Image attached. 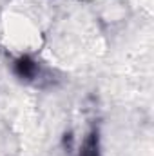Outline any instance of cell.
Segmentation results:
<instances>
[{"label": "cell", "mask_w": 154, "mask_h": 156, "mask_svg": "<svg viewBox=\"0 0 154 156\" xmlns=\"http://www.w3.org/2000/svg\"><path fill=\"white\" fill-rule=\"evenodd\" d=\"M0 42L11 55L29 56L42 49L44 35L33 16L18 9H7L0 18Z\"/></svg>", "instance_id": "6da1fadb"}]
</instances>
